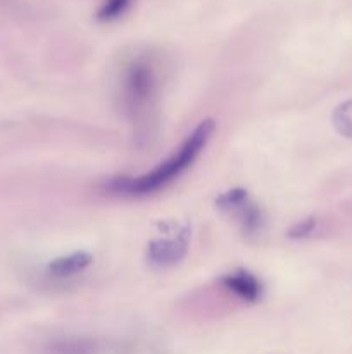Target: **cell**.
<instances>
[{
  "label": "cell",
  "mask_w": 352,
  "mask_h": 354,
  "mask_svg": "<svg viewBox=\"0 0 352 354\" xmlns=\"http://www.w3.org/2000/svg\"><path fill=\"white\" fill-rule=\"evenodd\" d=\"M214 128H216V124L213 120H204L192 131V135L183 142L178 152L166 159L164 162H161L150 173H145L137 178H126V176L114 178L107 187L113 192L124 194V196H148V194L164 189L166 185H169L173 180L178 178L182 173H185L195 162V159L199 158V154L206 149L207 142L213 137Z\"/></svg>",
  "instance_id": "1"
},
{
  "label": "cell",
  "mask_w": 352,
  "mask_h": 354,
  "mask_svg": "<svg viewBox=\"0 0 352 354\" xmlns=\"http://www.w3.org/2000/svg\"><path fill=\"white\" fill-rule=\"evenodd\" d=\"M157 93V71L148 55L131 57L123 69L121 95L124 109L135 121L145 120L152 109Z\"/></svg>",
  "instance_id": "2"
},
{
  "label": "cell",
  "mask_w": 352,
  "mask_h": 354,
  "mask_svg": "<svg viewBox=\"0 0 352 354\" xmlns=\"http://www.w3.org/2000/svg\"><path fill=\"white\" fill-rule=\"evenodd\" d=\"M217 207L233 214L245 235H257L264 227V216L257 204L248 199L247 190L233 189L217 197Z\"/></svg>",
  "instance_id": "3"
},
{
  "label": "cell",
  "mask_w": 352,
  "mask_h": 354,
  "mask_svg": "<svg viewBox=\"0 0 352 354\" xmlns=\"http://www.w3.org/2000/svg\"><path fill=\"white\" fill-rule=\"evenodd\" d=\"M186 254V239L178 235L176 239H157L148 244V261L159 268H168L182 261Z\"/></svg>",
  "instance_id": "4"
},
{
  "label": "cell",
  "mask_w": 352,
  "mask_h": 354,
  "mask_svg": "<svg viewBox=\"0 0 352 354\" xmlns=\"http://www.w3.org/2000/svg\"><path fill=\"white\" fill-rule=\"evenodd\" d=\"M221 282H223L224 289H228L247 303H255L262 294L261 282L248 272L230 273V275H224Z\"/></svg>",
  "instance_id": "5"
},
{
  "label": "cell",
  "mask_w": 352,
  "mask_h": 354,
  "mask_svg": "<svg viewBox=\"0 0 352 354\" xmlns=\"http://www.w3.org/2000/svg\"><path fill=\"white\" fill-rule=\"evenodd\" d=\"M92 256L88 252H75V254L64 256V258H57L48 265V273L55 279H68V277L78 275V273L85 272L90 265H92Z\"/></svg>",
  "instance_id": "6"
},
{
  "label": "cell",
  "mask_w": 352,
  "mask_h": 354,
  "mask_svg": "<svg viewBox=\"0 0 352 354\" xmlns=\"http://www.w3.org/2000/svg\"><path fill=\"white\" fill-rule=\"evenodd\" d=\"M97 342L92 339H62L47 346V354H95Z\"/></svg>",
  "instance_id": "7"
},
{
  "label": "cell",
  "mask_w": 352,
  "mask_h": 354,
  "mask_svg": "<svg viewBox=\"0 0 352 354\" xmlns=\"http://www.w3.org/2000/svg\"><path fill=\"white\" fill-rule=\"evenodd\" d=\"M131 2L133 0H102L99 10H97V19L102 21V23L119 19L130 9Z\"/></svg>",
  "instance_id": "8"
},
{
  "label": "cell",
  "mask_w": 352,
  "mask_h": 354,
  "mask_svg": "<svg viewBox=\"0 0 352 354\" xmlns=\"http://www.w3.org/2000/svg\"><path fill=\"white\" fill-rule=\"evenodd\" d=\"M331 121H333V127L338 133L347 138H352V99L340 104L333 111Z\"/></svg>",
  "instance_id": "9"
},
{
  "label": "cell",
  "mask_w": 352,
  "mask_h": 354,
  "mask_svg": "<svg viewBox=\"0 0 352 354\" xmlns=\"http://www.w3.org/2000/svg\"><path fill=\"white\" fill-rule=\"evenodd\" d=\"M314 228H316V220H314V218H307V220H302L300 223L293 225V228L290 230V237L292 239L307 237L309 234H313Z\"/></svg>",
  "instance_id": "10"
},
{
  "label": "cell",
  "mask_w": 352,
  "mask_h": 354,
  "mask_svg": "<svg viewBox=\"0 0 352 354\" xmlns=\"http://www.w3.org/2000/svg\"><path fill=\"white\" fill-rule=\"evenodd\" d=\"M124 354H162L152 344H133Z\"/></svg>",
  "instance_id": "11"
}]
</instances>
